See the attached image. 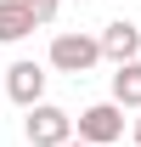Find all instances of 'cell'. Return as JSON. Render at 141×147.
<instances>
[{
    "instance_id": "obj_7",
    "label": "cell",
    "mask_w": 141,
    "mask_h": 147,
    "mask_svg": "<svg viewBox=\"0 0 141 147\" xmlns=\"http://www.w3.org/2000/svg\"><path fill=\"white\" fill-rule=\"evenodd\" d=\"M113 102L141 113V57H136V62H124V68L113 74Z\"/></svg>"
},
{
    "instance_id": "obj_8",
    "label": "cell",
    "mask_w": 141,
    "mask_h": 147,
    "mask_svg": "<svg viewBox=\"0 0 141 147\" xmlns=\"http://www.w3.org/2000/svg\"><path fill=\"white\" fill-rule=\"evenodd\" d=\"M56 6H62V0H23V11L34 17V28H45V23L56 17Z\"/></svg>"
},
{
    "instance_id": "obj_2",
    "label": "cell",
    "mask_w": 141,
    "mask_h": 147,
    "mask_svg": "<svg viewBox=\"0 0 141 147\" xmlns=\"http://www.w3.org/2000/svg\"><path fill=\"white\" fill-rule=\"evenodd\" d=\"M96 62H102L96 34H56V40H51V68H62V74H90Z\"/></svg>"
},
{
    "instance_id": "obj_1",
    "label": "cell",
    "mask_w": 141,
    "mask_h": 147,
    "mask_svg": "<svg viewBox=\"0 0 141 147\" xmlns=\"http://www.w3.org/2000/svg\"><path fill=\"white\" fill-rule=\"evenodd\" d=\"M73 130H79L85 147H107V142L124 136V108L119 102H96V108H85L79 119H73Z\"/></svg>"
},
{
    "instance_id": "obj_3",
    "label": "cell",
    "mask_w": 141,
    "mask_h": 147,
    "mask_svg": "<svg viewBox=\"0 0 141 147\" xmlns=\"http://www.w3.org/2000/svg\"><path fill=\"white\" fill-rule=\"evenodd\" d=\"M28 142L34 147H68L73 142V119L62 108H51V102H40V108H28Z\"/></svg>"
},
{
    "instance_id": "obj_10",
    "label": "cell",
    "mask_w": 141,
    "mask_h": 147,
    "mask_svg": "<svg viewBox=\"0 0 141 147\" xmlns=\"http://www.w3.org/2000/svg\"><path fill=\"white\" fill-rule=\"evenodd\" d=\"M68 147H85V142H68Z\"/></svg>"
},
{
    "instance_id": "obj_5",
    "label": "cell",
    "mask_w": 141,
    "mask_h": 147,
    "mask_svg": "<svg viewBox=\"0 0 141 147\" xmlns=\"http://www.w3.org/2000/svg\"><path fill=\"white\" fill-rule=\"evenodd\" d=\"M96 45H102V57H113V62L124 68V62H136V57H141V28L119 17V23H107L102 34H96Z\"/></svg>"
},
{
    "instance_id": "obj_6",
    "label": "cell",
    "mask_w": 141,
    "mask_h": 147,
    "mask_svg": "<svg viewBox=\"0 0 141 147\" xmlns=\"http://www.w3.org/2000/svg\"><path fill=\"white\" fill-rule=\"evenodd\" d=\"M23 34H34V17L23 11V0H0V45H17Z\"/></svg>"
},
{
    "instance_id": "obj_4",
    "label": "cell",
    "mask_w": 141,
    "mask_h": 147,
    "mask_svg": "<svg viewBox=\"0 0 141 147\" xmlns=\"http://www.w3.org/2000/svg\"><path fill=\"white\" fill-rule=\"evenodd\" d=\"M6 96H11L17 108H40V96H45V68H40V62H11V68H6Z\"/></svg>"
},
{
    "instance_id": "obj_9",
    "label": "cell",
    "mask_w": 141,
    "mask_h": 147,
    "mask_svg": "<svg viewBox=\"0 0 141 147\" xmlns=\"http://www.w3.org/2000/svg\"><path fill=\"white\" fill-rule=\"evenodd\" d=\"M136 147H141V119H136Z\"/></svg>"
}]
</instances>
